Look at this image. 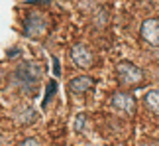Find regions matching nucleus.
I'll return each mask as SVG.
<instances>
[{"mask_svg": "<svg viewBox=\"0 0 159 146\" xmlns=\"http://www.w3.org/2000/svg\"><path fill=\"white\" fill-rule=\"evenodd\" d=\"M93 87V79L90 77H75V79H71L69 81V91L71 93H75V95H83V93H87V91Z\"/></svg>", "mask_w": 159, "mask_h": 146, "instance_id": "7", "label": "nucleus"}, {"mask_svg": "<svg viewBox=\"0 0 159 146\" xmlns=\"http://www.w3.org/2000/svg\"><path fill=\"white\" fill-rule=\"evenodd\" d=\"M24 144H38V140H35V138H30V140H26Z\"/></svg>", "mask_w": 159, "mask_h": 146, "instance_id": "14", "label": "nucleus"}, {"mask_svg": "<svg viewBox=\"0 0 159 146\" xmlns=\"http://www.w3.org/2000/svg\"><path fill=\"white\" fill-rule=\"evenodd\" d=\"M104 16H106V12H104V10H100V12H98V16H96V18H98V20H96V24H98V26H102V24H104Z\"/></svg>", "mask_w": 159, "mask_h": 146, "instance_id": "12", "label": "nucleus"}, {"mask_svg": "<svg viewBox=\"0 0 159 146\" xmlns=\"http://www.w3.org/2000/svg\"><path fill=\"white\" fill-rule=\"evenodd\" d=\"M8 56H10V57H16V56H20V51H18V50H16V51H8Z\"/></svg>", "mask_w": 159, "mask_h": 146, "instance_id": "13", "label": "nucleus"}, {"mask_svg": "<svg viewBox=\"0 0 159 146\" xmlns=\"http://www.w3.org/2000/svg\"><path fill=\"white\" fill-rule=\"evenodd\" d=\"M112 107L116 109V111H120V113H134V109H136V101H134V97L132 95H128V93H116L112 97Z\"/></svg>", "mask_w": 159, "mask_h": 146, "instance_id": "6", "label": "nucleus"}, {"mask_svg": "<svg viewBox=\"0 0 159 146\" xmlns=\"http://www.w3.org/2000/svg\"><path fill=\"white\" fill-rule=\"evenodd\" d=\"M142 38L151 46H159V22L149 18L142 24Z\"/></svg>", "mask_w": 159, "mask_h": 146, "instance_id": "5", "label": "nucleus"}, {"mask_svg": "<svg viewBox=\"0 0 159 146\" xmlns=\"http://www.w3.org/2000/svg\"><path fill=\"white\" fill-rule=\"evenodd\" d=\"M145 105L149 111H153L155 114H159V89H151L145 95Z\"/></svg>", "mask_w": 159, "mask_h": 146, "instance_id": "8", "label": "nucleus"}, {"mask_svg": "<svg viewBox=\"0 0 159 146\" xmlns=\"http://www.w3.org/2000/svg\"><path fill=\"white\" fill-rule=\"evenodd\" d=\"M69 57H71V61L81 69H87V67L93 65V53L84 46H73L71 51H69Z\"/></svg>", "mask_w": 159, "mask_h": 146, "instance_id": "4", "label": "nucleus"}, {"mask_svg": "<svg viewBox=\"0 0 159 146\" xmlns=\"http://www.w3.org/2000/svg\"><path fill=\"white\" fill-rule=\"evenodd\" d=\"M14 85L16 87H22L24 91H34L35 83L39 79V67L34 63H28V65H20L16 71H14Z\"/></svg>", "mask_w": 159, "mask_h": 146, "instance_id": "1", "label": "nucleus"}, {"mask_svg": "<svg viewBox=\"0 0 159 146\" xmlns=\"http://www.w3.org/2000/svg\"><path fill=\"white\" fill-rule=\"evenodd\" d=\"M84 120H87V114H84V113H81V114L77 117V120H75V129H77V130H83V126H84Z\"/></svg>", "mask_w": 159, "mask_h": 146, "instance_id": "10", "label": "nucleus"}, {"mask_svg": "<svg viewBox=\"0 0 159 146\" xmlns=\"http://www.w3.org/2000/svg\"><path fill=\"white\" fill-rule=\"evenodd\" d=\"M55 91H57V81H49L47 83V89H45V97H43V103H41V107H47L51 103V99H53V95H55Z\"/></svg>", "mask_w": 159, "mask_h": 146, "instance_id": "9", "label": "nucleus"}, {"mask_svg": "<svg viewBox=\"0 0 159 146\" xmlns=\"http://www.w3.org/2000/svg\"><path fill=\"white\" fill-rule=\"evenodd\" d=\"M51 61H53V75H55V77H59V75H61V63H59V59L53 56V57H51Z\"/></svg>", "mask_w": 159, "mask_h": 146, "instance_id": "11", "label": "nucleus"}, {"mask_svg": "<svg viewBox=\"0 0 159 146\" xmlns=\"http://www.w3.org/2000/svg\"><path fill=\"white\" fill-rule=\"evenodd\" d=\"M118 77L124 85H139L143 81V73L139 67H136L130 61H122L118 65Z\"/></svg>", "mask_w": 159, "mask_h": 146, "instance_id": "2", "label": "nucleus"}, {"mask_svg": "<svg viewBox=\"0 0 159 146\" xmlns=\"http://www.w3.org/2000/svg\"><path fill=\"white\" fill-rule=\"evenodd\" d=\"M45 30H47V20L41 14H30L24 22V34L30 38H38V36L45 34Z\"/></svg>", "mask_w": 159, "mask_h": 146, "instance_id": "3", "label": "nucleus"}]
</instances>
